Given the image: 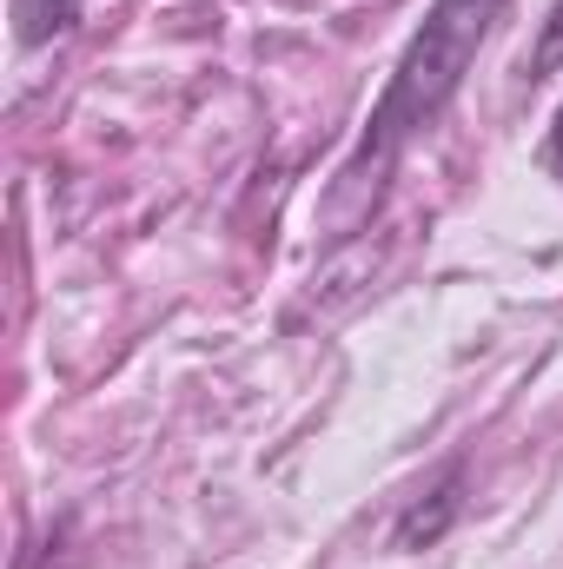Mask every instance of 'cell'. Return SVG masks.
I'll return each mask as SVG.
<instances>
[{"mask_svg":"<svg viewBox=\"0 0 563 569\" xmlns=\"http://www.w3.org/2000/svg\"><path fill=\"white\" fill-rule=\"evenodd\" d=\"M497 13H504V0H437L424 13L418 40L405 47V60H398L392 87H385V100L372 113V133H365V146H358V159H352L345 179H365V166L372 172L392 166L398 146L451 107V93L464 87V73H471V60H477V47H484V33H491Z\"/></svg>","mask_w":563,"mask_h":569,"instance_id":"cell-1","label":"cell"},{"mask_svg":"<svg viewBox=\"0 0 563 569\" xmlns=\"http://www.w3.org/2000/svg\"><path fill=\"white\" fill-rule=\"evenodd\" d=\"M451 517H457V470H444V483L431 490V503H412L405 510V523H398V550H418V543H437L444 530H451Z\"/></svg>","mask_w":563,"mask_h":569,"instance_id":"cell-2","label":"cell"},{"mask_svg":"<svg viewBox=\"0 0 563 569\" xmlns=\"http://www.w3.org/2000/svg\"><path fill=\"white\" fill-rule=\"evenodd\" d=\"M80 7H87V0H13V33H20V47L60 40V33L80 20Z\"/></svg>","mask_w":563,"mask_h":569,"instance_id":"cell-3","label":"cell"},{"mask_svg":"<svg viewBox=\"0 0 563 569\" xmlns=\"http://www.w3.org/2000/svg\"><path fill=\"white\" fill-rule=\"evenodd\" d=\"M563 67V0L544 13V33H537V53H531V80H544V73H557Z\"/></svg>","mask_w":563,"mask_h":569,"instance_id":"cell-4","label":"cell"},{"mask_svg":"<svg viewBox=\"0 0 563 569\" xmlns=\"http://www.w3.org/2000/svg\"><path fill=\"white\" fill-rule=\"evenodd\" d=\"M544 159H551V172L563 179V107H557V120H551V146H544Z\"/></svg>","mask_w":563,"mask_h":569,"instance_id":"cell-5","label":"cell"}]
</instances>
